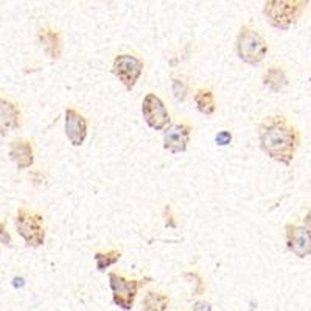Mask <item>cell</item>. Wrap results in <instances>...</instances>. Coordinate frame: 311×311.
Masks as SVG:
<instances>
[{
  "mask_svg": "<svg viewBox=\"0 0 311 311\" xmlns=\"http://www.w3.org/2000/svg\"><path fill=\"white\" fill-rule=\"evenodd\" d=\"M8 156L19 170H26L34 164V145L32 140L18 137L10 144Z\"/></svg>",
  "mask_w": 311,
  "mask_h": 311,
  "instance_id": "12",
  "label": "cell"
},
{
  "mask_svg": "<svg viewBox=\"0 0 311 311\" xmlns=\"http://www.w3.org/2000/svg\"><path fill=\"white\" fill-rule=\"evenodd\" d=\"M285 240L288 250L296 257L305 258L311 256V230H308L305 226L288 222L285 226Z\"/></svg>",
  "mask_w": 311,
  "mask_h": 311,
  "instance_id": "8",
  "label": "cell"
},
{
  "mask_svg": "<svg viewBox=\"0 0 311 311\" xmlns=\"http://www.w3.org/2000/svg\"><path fill=\"white\" fill-rule=\"evenodd\" d=\"M142 116L145 123L154 131L166 130L172 124V116L159 95L148 92L142 102Z\"/></svg>",
  "mask_w": 311,
  "mask_h": 311,
  "instance_id": "7",
  "label": "cell"
},
{
  "mask_svg": "<svg viewBox=\"0 0 311 311\" xmlns=\"http://www.w3.org/2000/svg\"><path fill=\"white\" fill-rule=\"evenodd\" d=\"M22 126V110L16 102L0 98V136L5 137Z\"/></svg>",
  "mask_w": 311,
  "mask_h": 311,
  "instance_id": "11",
  "label": "cell"
},
{
  "mask_svg": "<svg viewBox=\"0 0 311 311\" xmlns=\"http://www.w3.org/2000/svg\"><path fill=\"white\" fill-rule=\"evenodd\" d=\"M263 84L272 92H282L288 86V75L285 68L280 66H270L263 72Z\"/></svg>",
  "mask_w": 311,
  "mask_h": 311,
  "instance_id": "14",
  "label": "cell"
},
{
  "mask_svg": "<svg viewBox=\"0 0 311 311\" xmlns=\"http://www.w3.org/2000/svg\"><path fill=\"white\" fill-rule=\"evenodd\" d=\"M108 278H109V286L112 291V302L123 311L132 310L138 290L148 285L152 280L151 277L128 278L117 271H110L108 274Z\"/></svg>",
  "mask_w": 311,
  "mask_h": 311,
  "instance_id": "3",
  "label": "cell"
},
{
  "mask_svg": "<svg viewBox=\"0 0 311 311\" xmlns=\"http://www.w3.org/2000/svg\"><path fill=\"white\" fill-rule=\"evenodd\" d=\"M192 311H212V304L208 300H196L192 305Z\"/></svg>",
  "mask_w": 311,
  "mask_h": 311,
  "instance_id": "23",
  "label": "cell"
},
{
  "mask_svg": "<svg viewBox=\"0 0 311 311\" xmlns=\"http://www.w3.org/2000/svg\"><path fill=\"white\" fill-rule=\"evenodd\" d=\"M268 42L262 33L250 25H243L236 36V54L249 66L260 64L268 54Z\"/></svg>",
  "mask_w": 311,
  "mask_h": 311,
  "instance_id": "4",
  "label": "cell"
},
{
  "mask_svg": "<svg viewBox=\"0 0 311 311\" xmlns=\"http://www.w3.org/2000/svg\"><path fill=\"white\" fill-rule=\"evenodd\" d=\"M16 229L22 240L30 248H40L46 243V222L39 212L20 207L16 214Z\"/></svg>",
  "mask_w": 311,
  "mask_h": 311,
  "instance_id": "5",
  "label": "cell"
},
{
  "mask_svg": "<svg viewBox=\"0 0 311 311\" xmlns=\"http://www.w3.org/2000/svg\"><path fill=\"white\" fill-rule=\"evenodd\" d=\"M170 296L162 291H148L142 299V311H168Z\"/></svg>",
  "mask_w": 311,
  "mask_h": 311,
  "instance_id": "16",
  "label": "cell"
},
{
  "mask_svg": "<svg viewBox=\"0 0 311 311\" xmlns=\"http://www.w3.org/2000/svg\"><path fill=\"white\" fill-rule=\"evenodd\" d=\"M162 218H164V224L165 228H170V229H176L178 228V221L174 218V212H173V207L166 204L162 210Z\"/></svg>",
  "mask_w": 311,
  "mask_h": 311,
  "instance_id": "20",
  "label": "cell"
},
{
  "mask_svg": "<svg viewBox=\"0 0 311 311\" xmlns=\"http://www.w3.org/2000/svg\"><path fill=\"white\" fill-rule=\"evenodd\" d=\"M182 276L192 284L194 296H202L206 292V280L198 271H188V272H184Z\"/></svg>",
  "mask_w": 311,
  "mask_h": 311,
  "instance_id": "19",
  "label": "cell"
},
{
  "mask_svg": "<svg viewBox=\"0 0 311 311\" xmlns=\"http://www.w3.org/2000/svg\"><path fill=\"white\" fill-rule=\"evenodd\" d=\"M122 258V250L118 249H109V250H98L94 254L95 266L100 272H106L108 268L114 266Z\"/></svg>",
  "mask_w": 311,
  "mask_h": 311,
  "instance_id": "17",
  "label": "cell"
},
{
  "mask_svg": "<svg viewBox=\"0 0 311 311\" xmlns=\"http://www.w3.org/2000/svg\"><path fill=\"white\" fill-rule=\"evenodd\" d=\"M300 131L288 122L285 116L266 117L258 126V142L263 152L272 160L291 165L300 146Z\"/></svg>",
  "mask_w": 311,
  "mask_h": 311,
  "instance_id": "1",
  "label": "cell"
},
{
  "mask_svg": "<svg viewBox=\"0 0 311 311\" xmlns=\"http://www.w3.org/2000/svg\"><path fill=\"white\" fill-rule=\"evenodd\" d=\"M304 226L308 229V230H311V208L308 210V214L305 215V218H304Z\"/></svg>",
  "mask_w": 311,
  "mask_h": 311,
  "instance_id": "25",
  "label": "cell"
},
{
  "mask_svg": "<svg viewBox=\"0 0 311 311\" xmlns=\"http://www.w3.org/2000/svg\"><path fill=\"white\" fill-rule=\"evenodd\" d=\"M11 242H12V240H11V235H10L8 229H6V222L0 220V243H4L6 246H11Z\"/></svg>",
  "mask_w": 311,
  "mask_h": 311,
  "instance_id": "22",
  "label": "cell"
},
{
  "mask_svg": "<svg viewBox=\"0 0 311 311\" xmlns=\"http://www.w3.org/2000/svg\"><path fill=\"white\" fill-rule=\"evenodd\" d=\"M25 285V280L22 277H14L12 278V286L14 288H22Z\"/></svg>",
  "mask_w": 311,
  "mask_h": 311,
  "instance_id": "24",
  "label": "cell"
},
{
  "mask_svg": "<svg viewBox=\"0 0 311 311\" xmlns=\"http://www.w3.org/2000/svg\"><path fill=\"white\" fill-rule=\"evenodd\" d=\"M38 39L44 52L47 53V56H50L52 60L61 58L64 42H62V33L60 30L52 26H42L38 30Z\"/></svg>",
  "mask_w": 311,
  "mask_h": 311,
  "instance_id": "13",
  "label": "cell"
},
{
  "mask_svg": "<svg viewBox=\"0 0 311 311\" xmlns=\"http://www.w3.org/2000/svg\"><path fill=\"white\" fill-rule=\"evenodd\" d=\"M193 102L198 108V110L204 116H214L216 110V100H215V94L208 88H200L194 95H193Z\"/></svg>",
  "mask_w": 311,
  "mask_h": 311,
  "instance_id": "15",
  "label": "cell"
},
{
  "mask_svg": "<svg viewBox=\"0 0 311 311\" xmlns=\"http://www.w3.org/2000/svg\"><path fill=\"white\" fill-rule=\"evenodd\" d=\"M88 118L75 108H67L64 112V131L68 142L74 146H81L88 138Z\"/></svg>",
  "mask_w": 311,
  "mask_h": 311,
  "instance_id": "9",
  "label": "cell"
},
{
  "mask_svg": "<svg viewBox=\"0 0 311 311\" xmlns=\"http://www.w3.org/2000/svg\"><path fill=\"white\" fill-rule=\"evenodd\" d=\"M232 138H234L232 132L228 131V130H224V131H220V132L215 136V142H216V145H220V146H228V145L232 142Z\"/></svg>",
  "mask_w": 311,
  "mask_h": 311,
  "instance_id": "21",
  "label": "cell"
},
{
  "mask_svg": "<svg viewBox=\"0 0 311 311\" xmlns=\"http://www.w3.org/2000/svg\"><path fill=\"white\" fill-rule=\"evenodd\" d=\"M192 124L187 122L170 124L164 132V148L173 154L187 151L192 138Z\"/></svg>",
  "mask_w": 311,
  "mask_h": 311,
  "instance_id": "10",
  "label": "cell"
},
{
  "mask_svg": "<svg viewBox=\"0 0 311 311\" xmlns=\"http://www.w3.org/2000/svg\"><path fill=\"white\" fill-rule=\"evenodd\" d=\"M172 90L178 102H186L188 96V82L184 76H173L172 82Z\"/></svg>",
  "mask_w": 311,
  "mask_h": 311,
  "instance_id": "18",
  "label": "cell"
},
{
  "mask_svg": "<svg viewBox=\"0 0 311 311\" xmlns=\"http://www.w3.org/2000/svg\"><path fill=\"white\" fill-rule=\"evenodd\" d=\"M145 68L144 60L132 53H122L117 54L112 61V74H114L118 81L124 86L126 90H132L136 88L137 81L140 80Z\"/></svg>",
  "mask_w": 311,
  "mask_h": 311,
  "instance_id": "6",
  "label": "cell"
},
{
  "mask_svg": "<svg viewBox=\"0 0 311 311\" xmlns=\"http://www.w3.org/2000/svg\"><path fill=\"white\" fill-rule=\"evenodd\" d=\"M308 0H268L263 6L266 20L280 32H286L300 19Z\"/></svg>",
  "mask_w": 311,
  "mask_h": 311,
  "instance_id": "2",
  "label": "cell"
}]
</instances>
